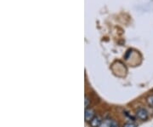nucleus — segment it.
<instances>
[{"instance_id": "7", "label": "nucleus", "mask_w": 153, "mask_h": 127, "mask_svg": "<svg viewBox=\"0 0 153 127\" xmlns=\"http://www.w3.org/2000/svg\"><path fill=\"white\" fill-rule=\"evenodd\" d=\"M123 127H136V125L134 123H126Z\"/></svg>"}, {"instance_id": "5", "label": "nucleus", "mask_w": 153, "mask_h": 127, "mask_svg": "<svg viewBox=\"0 0 153 127\" xmlns=\"http://www.w3.org/2000/svg\"><path fill=\"white\" fill-rule=\"evenodd\" d=\"M84 104H85V108H88V105L90 104V97H88V96H85V100H84Z\"/></svg>"}, {"instance_id": "6", "label": "nucleus", "mask_w": 153, "mask_h": 127, "mask_svg": "<svg viewBox=\"0 0 153 127\" xmlns=\"http://www.w3.org/2000/svg\"><path fill=\"white\" fill-rule=\"evenodd\" d=\"M147 102H148V104H149V105L151 106L152 108H153V95L150 96H148Z\"/></svg>"}, {"instance_id": "1", "label": "nucleus", "mask_w": 153, "mask_h": 127, "mask_svg": "<svg viewBox=\"0 0 153 127\" xmlns=\"http://www.w3.org/2000/svg\"><path fill=\"white\" fill-rule=\"evenodd\" d=\"M136 116L140 120H146L148 119V112L145 108H140L136 111Z\"/></svg>"}, {"instance_id": "3", "label": "nucleus", "mask_w": 153, "mask_h": 127, "mask_svg": "<svg viewBox=\"0 0 153 127\" xmlns=\"http://www.w3.org/2000/svg\"><path fill=\"white\" fill-rule=\"evenodd\" d=\"M102 121H103L102 120V118L100 116V115H97V116L94 117L89 123H90V126L92 127H100V126L101 125Z\"/></svg>"}, {"instance_id": "2", "label": "nucleus", "mask_w": 153, "mask_h": 127, "mask_svg": "<svg viewBox=\"0 0 153 127\" xmlns=\"http://www.w3.org/2000/svg\"><path fill=\"white\" fill-rule=\"evenodd\" d=\"M94 117H95V112H94L93 108H86L85 109L84 118H85L86 121L90 122Z\"/></svg>"}, {"instance_id": "8", "label": "nucleus", "mask_w": 153, "mask_h": 127, "mask_svg": "<svg viewBox=\"0 0 153 127\" xmlns=\"http://www.w3.org/2000/svg\"><path fill=\"white\" fill-rule=\"evenodd\" d=\"M111 127H119V126H118L117 122L115 121V120H113V121H112V125H111Z\"/></svg>"}, {"instance_id": "4", "label": "nucleus", "mask_w": 153, "mask_h": 127, "mask_svg": "<svg viewBox=\"0 0 153 127\" xmlns=\"http://www.w3.org/2000/svg\"><path fill=\"white\" fill-rule=\"evenodd\" d=\"M112 120H110V119H105L104 120L101 125L100 126V127H111V125H112Z\"/></svg>"}]
</instances>
